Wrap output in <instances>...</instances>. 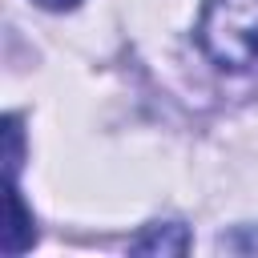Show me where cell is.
<instances>
[{
    "instance_id": "obj_1",
    "label": "cell",
    "mask_w": 258,
    "mask_h": 258,
    "mask_svg": "<svg viewBox=\"0 0 258 258\" xmlns=\"http://www.w3.org/2000/svg\"><path fill=\"white\" fill-rule=\"evenodd\" d=\"M198 40L222 69H258V0H206Z\"/></svg>"
},
{
    "instance_id": "obj_2",
    "label": "cell",
    "mask_w": 258,
    "mask_h": 258,
    "mask_svg": "<svg viewBox=\"0 0 258 258\" xmlns=\"http://www.w3.org/2000/svg\"><path fill=\"white\" fill-rule=\"evenodd\" d=\"M133 250L137 254H185L189 250V234H185V226H177V222H165V226H149L137 242H133Z\"/></svg>"
},
{
    "instance_id": "obj_3",
    "label": "cell",
    "mask_w": 258,
    "mask_h": 258,
    "mask_svg": "<svg viewBox=\"0 0 258 258\" xmlns=\"http://www.w3.org/2000/svg\"><path fill=\"white\" fill-rule=\"evenodd\" d=\"M32 242H36V226H32V218H28L16 185H12V226L4 230V254H8V258H12V254H24Z\"/></svg>"
},
{
    "instance_id": "obj_4",
    "label": "cell",
    "mask_w": 258,
    "mask_h": 258,
    "mask_svg": "<svg viewBox=\"0 0 258 258\" xmlns=\"http://www.w3.org/2000/svg\"><path fill=\"white\" fill-rule=\"evenodd\" d=\"M4 129H8V177L16 181V169H20V125H16V117H8Z\"/></svg>"
},
{
    "instance_id": "obj_5",
    "label": "cell",
    "mask_w": 258,
    "mask_h": 258,
    "mask_svg": "<svg viewBox=\"0 0 258 258\" xmlns=\"http://www.w3.org/2000/svg\"><path fill=\"white\" fill-rule=\"evenodd\" d=\"M40 8H52V12H64V8H77L81 0H36Z\"/></svg>"
}]
</instances>
